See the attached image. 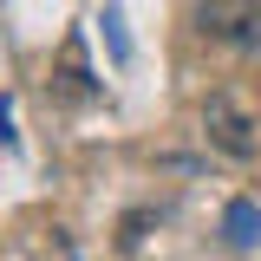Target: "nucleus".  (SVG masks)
I'll return each instance as SVG.
<instances>
[{
	"label": "nucleus",
	"instance_id": "f257e3e1",
	"mask_svg": "<svg viewBox=\"0 0 261 261\" xmlns=\"http://www.w3.org/2000/svg\"><path fill=\"white\" fill-rule=\"evenodd\" d=\"M196 33L235 59L261 53V0H196Z\"/></svg>",
	"mask_w": 261,
	"mask_h": 261
},
{
	"label": "nucleus",
	"instance_id": "f03ea898",
	"mask_svg": "<svg viewBox=\"0 0 261 261\" xmlns=\"http://www.w3.org/2000/svg\"><path fill=\"white\" fill-rule=\"evenodd\" d=\"M202 137H209V150H222L228 163H248L261 150V118L235 92H209L202 98Z\"/></svg>",
	"mask_w": 261,
	"mask_h": 261
},
{
	"label": "nucleus",
	"instance_id": "7ed1b4c3",
	"mask_svg": "<svg viewBox=\"0 0 261 261\" xmlns=\"http://www.w3.org/2000/svg\"><path fill=\"white\" fill-rule=\"evenodd\" d=\"M222 235L235 242V248H255V242H261V209H255V202H228Z\"/></svg>",
	"mask_w": 261,
	"mask_h": 261
},
{
	"label": "nucleus",
	"instance_id": "20e7f679",
	"mask_svg": "<svg viewBox=\"0 0 261 261\" xmlns=\"http://www.w3.org/2000/svg\"><path fill=\"white\" fill-rule=\"evenodd\" d=\"M0 144H13V105L0 98Z\"/></svg>",
	"mask_w": 261,
	"mask_h": 261
}]
</instances>
